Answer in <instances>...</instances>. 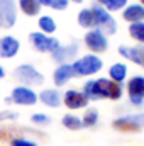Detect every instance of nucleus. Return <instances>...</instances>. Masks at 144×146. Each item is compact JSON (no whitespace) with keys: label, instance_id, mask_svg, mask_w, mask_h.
<instances>
[{"label":"nucleus","instance_id":"obj_19","mask_svg":"<svg viewBox=\"0 0 144 146\" xmlns=\"http://www.w3.org/2000/svg\"><path fill=\"white\" fill-rule=\"evenodd\" d=\"M19 9L26 15L34 17V15L39 14V10H41V3H39V0H19Z\"/></svg>","mask_w":144,"mask_h":146},{"label":"nucleus","instance_id":"obj_28","mask_svg":"<svg viewBox=\"0 0 144 146\" xmlns=\"http://www.w3.org/2000/svg\"><path fill=\"white\" fill-rule=\"evenodd\" d=\"M10 146H37V143L27 139V138L17 136V138H12V139H10Z\"/></svg>","mask_w":144,"mask_h":146},{"label":"nucleus","instance_id":"obj_26","mask_svg":"<svg viewBox=\"0 0 144 146\" xmlns=\"http://www.w3.org/2000/svg\"><path fill=\"white\" fill-rule=\"evenodd\" d=\"M39 3L54 10H65L68 7V0H39Z\"/></svg>","mask_w":144,"mask_h":146},{"label":"nucleus","instance_id":"obj_30","mask_svg":"<svg viewBox=\"0 0 144 146\" xmlns=\"http://www.w3.org/2000/svg\"><path fill=\"white\" fill-rule=\"evenodd\" d=\"M12 131L9 127H0V141H5V139H12Z\"/></svg>","mask_w":144,"mask_h":146},{"label":"nucleus","instance_id":"obj_25","mask_svg":"<svg viewBox=\"0 0 144 146\" xmlns=\"http://www.w3.org/2000/svg\"><path fill=\"white\" fill-rule=\"evenodd\" d=\"M31 122H32L34 126H41V127H46V126H49V124H51V117H49L48 114H42V112H36V114H32V115H31Z\"/></svg>","mask_w":144,"mask_h":146},{"label":"nucleus","instance_id":"obj_9","mask_svg":"<svg viewBox=\"0 0 144 146\" xmlns=\"http://www.w3.org/2000/svg\"><path fill=\"white\" fill-rule=\"evenodd\" d=\"M127 94H129V102L136 107L144 106V76H132L127 82Z\"/></svg>","mask_w":144,"mask_h":146},{"label":"nucleus","instance_id":"obj_34","mask_svg":"<svg viewBox=\"0 0 144 146\" xmlns=\"http://www.w3.org/2000/svg\"><path fill=\"white\" fill-rule=\"evenodd\" d=\"M139 2H141V5H143V7H144V0H139Z\"/></svg>","mask_w":144,"mask_h":146},{"label":"nucleus","instance_id":"obj_17","mask_svg":"<svg viewBox=\"0 0 144 146\" xmlns=\"http://www.w3.org/2000/svg\"><path fill=\"white\" fill-rule=\"evenodd\" d=\"M122 17L124 21L134 24V22H144V7L141 3H132V5H127L122 12Z\"/></svg>","mask_w":144,"mask_h":146},{"label":"nucleus","instance_id":"obj_27","mask_svg":"<svg viewBox=\"0 0 144 146\" xmlns=\"http://www.w3.org/2000/svg\"><path fill=\"white\" fill-rule=\"evenodd\" d=\"M127 5V0H105V9L108 12H115L120 10Z\"/></svg>","mask_w":144,"mask_h":146},{"label":"nucleus","instance_id":"obj_32","mask_svg":"<svg viewBox=\"0 0 144 146\" xmlns=\"http://www.w3.org/2000/svg\"><path fill=\"white\" fill-rule=\"evenodd\" d=\"M97 3L98 5H105V0H97Z\"/></svg>","mask_w":144,"mask_h":146},{"label":"nucleus","instance_id":"obj_6","mask_svg":"<svg viewBox=\"0 0 144 146\" xmlns=\"http://www.w3.org/2000/svg\"><path fill=\"white\" fill-rule=\"evenodd\" d=\"M37 100V94L31 88V87H26V85H19L12 90L10 97L5 99V102H14L17 106H34Z\"/></svg>","mask_w":144,"mask_h":146},{"label":"nucleus","instance_id":"obj_2","mask_svg":"<svg viewBox=\"0 0 144 146\" xmlns=\"http://www.w3.org/2000/svg\"><path fill=\"white\" fill-rule=\"evenodd\" d=\"M92 14H93V21H95V29H100L105 36H112V34H115V31H117V22H115V19L110 15V12H108L105 7H102V5H93L92 7Z\"/></svg>","mask_w":144,"mask_h":146},{"label":"nucleus","instance_id":"obj_3","mask_svg":"<svg viewBox=\"0 0 144 146\" xmlns=\"http://www.w3.org/2000/svg\"><path fill=\"white\" fill-rule=\"evenodd\" d=\"M112 127L119 133H139L144 129V114H127L114 119Z\"/></svg>","mask_w":144,"mask_h":146},{"label":"nucleus","instance_id":"obj_24","mask_svg":"<svg viewBox=\"0 0 144 146\" xmlns=\"http://www.w3.org/2000/svg\"><path fill=\"white\" fill-rule=\"evenodd\" d=\"M129 34L134 41L144 44V22H134L129 26Z\"/></svg>","mask_w":144,"mask_h":146},{"label":"nucleus","instance_id":"obj_11","mask_svg":"<svg viewBox=\"0 0 144 146\" xmlns=\"http://www.w3.org/2000/svg\"><path fill=\"white\" fill-rule=\"evenodd\" d=\"M88 99L83 92H78V90H66L63 94V104L71 110H78V109H85L88 106Z\"/></svg>","mask_w":144,"mask_h":146},{"label":"nucleus","instance_id":"obj_22","mask_svg":"<svg viewBox=\"0 0 144 146\" xmlns=\"http://www.w3.org/2000/svg\"><path fill=\"white\" fill-rule=\"evenodd\" d=\"M98 110L95 109V107H92V109H87L85 110V114H83V117H81V124H83V127H93V126H97V122H98Z\"/></svg>","mask_w":144,"mask_h":146},{"label":"nucleus","instance_id":"obj_33","mask_svg":"<svg viewBox=\"0 0 144 146\" xmlns=\"http://www.w3.org/2000/svg\"><path fill=\"white\" fill-rule=\"evenodd\" d=\"M71 2H75V3H81L83 0H71Z\"/></svg>","mask_w":144,"mask_h":146},{"label":"nucleus","instance_id":"obj_31","mask_svg":"<svg viewBox=\"0 0 144 146\" xmlns=\"http://www.w3.org/2000/svg\"><path fill=\"white\" fill-rule=\"evenodd\" d=\"M5 76V70H3V66H0V78H3Z\"/></svg>","mask_w":144,"mask_h":146},{"label":"nucleus","instance_id":"obj_5","mask_svg":"<svg viewBox=\"0 0 144 146\" xmlns=\"http://www.w3.org/2000/svg\"><path fill=\"white\" fill-rule=\"evenodd\" d=\"M108 78H98V80H88L83 87V94L88 100H102L108 99Z\"/></svg>","mask_w":144,"mask_h":146},{"label":"nucleus","instance_id":"obj_12","mask_svg":"<svg viewBox=\"0 0 144 146\" xmlns=\"http://www.w3.org/2000/svg\"><path fill=\"white\" fill-rule=\"evenodd\" d=\"M76 53H78V44L71 41L70 44H66V46H58L53 53H51V58L54 60V61H58L59 65H63V63H68V61H71L73 58L76 56Z\"/></svg>","mask_w":144,"mask_h":146},{"label":"nucleus","instance_id":"obj_10","mask_svg":"<svg viewBox=\"0 0 144 146\" xmlns=\"http://www.w3.org/2000/svg\"><path fill=\"white\" fill-rule=\"evenodd\" d=\"M17 21L15 0H0V26L9 29Z\"/></svg>","mask_w":144,"mask_h":146},{"label":"nucleus","instance_id":"obj_15","mask_svg":"<svg viewBox=\"0 0 144 146\" xmlns=\"http://www.w3.org/2000/svg\"><path fill=\"white\" fill-rule=\"evenodd\" d=\"M73 76H75L73 65L71 63H63V65H59L54 70V73H53V82H54L56 87H63L65 83H68L71 80Z\"/></svg>","mask_w":144,"mask_h":146},{"label":"nucleus","instance_id":"obj_29","mask_svg":"<svg viewBox=\"0 0 144 146\" xmlns=\"http://www.w3.org/2000/svg\"><path fill=\"white\" fill-rule=\"evenodd\" d=\"M17 117H19V114L14 110H0V124L5 121H15Z\"/></svg>","mask_w":144,"mask_h":146},{"label":"nucleus","instance_id":"obj_21","mask_svg":"<svg viewBox=\"0 0 144 146\" xmlns=\"http://www.w3.org/2000/svg\"><path fill=\"white\" fill-rule=\"evenodd\" d=\"M61 124H63L66 129H70V131H78V129L83 127L81 117H78V115H75V114H65L63 119H61Z\"/></svg>","mask_w":144,"mask_h":146},{"label":"nucleus","instance_id":"obj_18","mask_svg":"<svg viewBox=\"0 0 144 146\" xmlns=\"http://www.w3.org/2000/svg\"><path fill=\"white\" fill-rule=\"evenodd\" d=\"M108 76H110V80H114V82H117V83H122V82L127 78V66H126L124 63H115V65H112L110 70H108Z\"/></svg>","mask_w":144,"mask_h":146},{"label":"nucleus","instance_id":"obj_16","mask_svg":"<svg viewBox=\"0 0 144 146\" xmlns=\"http://www.w3.org/2000/svg\"><path fill=\"white\" fill-rule=\"evenodd\" d=\"M37 99H39L44 106L53 107V109H56V107H59V106L63 104V95H61L58 90H54V88H46V90H42V92L37 95Z\"/></svg>","mask_w":144,"mask_h":146},{"label":"nucleus","instance_id":"obj_7","mask_svg":"<svg viewBox=\"0 0 144 146\" xmlns=\"http://www.w3.org/2000/svg\"><path fill=\"white\" fill-rule=\"evenodd\" d=\"M29 41L32 44V48L39 51V53H53L58 46H59V41L56 37H51L41 31L37 33H31L29 34Z\"/></svg>","mask_w":144,"mask_h":146},{"label":"nucleus","instance_id":"obj_14","mask_svg":"<svg viewBox=\"0 0 144 146\" xmlns=\"http://www.w3.org/2000/svg\"><path fill=\"white\" fill-rule=\"evenodd\" d=\"M20 49V42L14 36H3L0 39V58L10 60L14 58Z\"/></svg>","mask_w":144,"mask_h":146},{"label":"nucleus","instance_id":"obj_8","mask_svg":"<svg viewBox=\"0 0 144 146\" xmlns=\"http://www.w3.org/2000/svg\"><path fill=\"white\" fill-rule=\"evenodd\" d=\"M85 44L87 48L98 54V53H105L108 48V41H107V36L100 31V29H90L87 34H85Z\"/></svg>","mask_w":144,"mask_h":146},{"label":"nucleus","instance_id":"obj_20","mask_svg":"<svg viewBox=\"0 0 144 146\" xmlns=\"http://www.w3.org/2000/svg\"><path fill=\"white\" fill-rule=\"evenodd\" d=\"M78 24L85 29H95V21H93V14L92 9H83L78 12Z\"/></svg>","mask_w":144,"mask_h":146},{"label":"nucleus","instance_id":"obj_1","mask_svg":"<svg viewBox=\"0 0 144 146\" xmlns=\"http://www.w3.org/2000/svg\"><path fill=\"white\" fill-rule=\"evenodd\" d=\"M71 65L75 76H90V75H95V73H98L102 70L104 61L97 54H85V56L78 58Z\"/></svg>","mask_w":144,"mask_h":146},{"label":"nucleus","instance_id":"obj_23","mask_svg":"<svg viewBox=\"0 0 144 146\" xmlns=\"http://www.w3.org/2000/svg\"><path fill=\"white\" fill-rule=\"evenodd\" d=\"M37 24H39L41 33H44V34H53V33L56 31V22H54V19L49 17V15H41Z\"/></svg>","mask_w":144,"mask_h":146},{"label":"nucleus","instance_id":"obj_4","mask_svg":"<svg viewBox=\"0 0 144 146\" xmlns=\"http://www.w3.org/2000/svg\"><path fill=\"white\" fill-rule=\"evenodd\" d=\"M14 76L17 78V82H20L26 87H37L44 83L42 73H39L32 65H19L14 70Z\"/></svg>","mask_w":144,"mask_h":146},{"label":"nucleus","instance_id":"obj_13","mask_svg":"<svg viewBox=\"0 0 144 146\" xmlns=\"http://www.w3.org/2000/svg\"><path fill=\"white\" fill-rule=\"evenodd\" d=\"M119 54L124 56L126 60L139 65V66H144V44H141V46H120Z\"/></svg>","mask_w":144,"mask_h":146}]
</instances>
